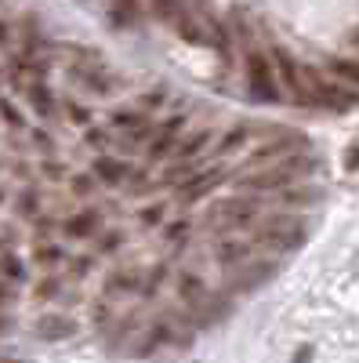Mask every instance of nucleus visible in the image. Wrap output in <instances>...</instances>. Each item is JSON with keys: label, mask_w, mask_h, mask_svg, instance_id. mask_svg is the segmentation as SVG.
<instances>
[{"label": "nucleus", "mask_w": 359, "mask_h": 363, "mask_svg": "<svg viewBox=\"0 0 359 363\" xmlns=\"http://www.w3.org/2000/svg\"><path fill=\"white\" fill-rule=\"evenodd\" d=\"M18 215L22 218H37L40 215V211H44V196L37 193V189H25V193H18Z\"/></svg>", "instance_id": "20"}, {"label": "nucleus", "mask_w": 359, "mask_h": 363, "mask_svg": "<svg viewBox=\"0 0 359 363\" xmlns=\"http://www.w3.org/2000/svg\"><path fill=\"white\" fill-rule=\"evenodd\" d=\"M15 284H8V280H0V309H11L15 306Z\"/></svg>", "instance_id": "30"}, {"label": "nucleus", "mask_w": 359, "mask_h": 363, "mask_svg": "<svg viewBox=\"0 0 359 363\" xmlns=\"http://www.w3.org/2000/svg\"><path fill=\"white\" fill-rule=\"evenodd\" d=\"M29 262H33L37 269H44V272H51V269H58V265L66 262V251H62V244H51V240H37L33 251H29Z\"/></svg>", "instance_id": "15"}, {"label": "nucleus", "mask_w": 359, "mask_h": 363, "mask_svg": "<svg viewBox=\"0 0 359 363\" xmlns=\"http://www.w3.org/2000/svg\"><path fill=\"white\" fill-rule=\"evenodd\" d=\"M55 294H62V280H58V277H44L40 284H33V298L37 301H47Z\"/></svg>", "instance_id": "23"}, {"label": "nucleus", "mask_w": 359, "mask_h": 363, "mask_svg": "<svg viewBox=\"0 0 359 363\" xmlns=\"http://www.w3.org/2000/svg\"><path fill=\"white\" fill-rule=\"evenodd\" d=\"M323 193L319 189H283V203H294V207H302V203H316Z\"/></svg>", "instance_id": "22"}, {"label": "nucleus", "mask_w": 359, "mask_h": 363, "mask_svg": "<svg viewBox=\"0 0 359 363\" xmlns=\"http://www.w3.org/2000/svg\"><path fill=\"white\" fill-rule=\"evenodd\" d=\"M316 164L305 160V157H283L276 160L273 167H265L258 174H247V178H239V189H247V193H276V189H287V186H297V182H305V174L312 171Z\"/></svg>", "instance_id": "1"}, {"label": "nucleus", "mask_w": 359, "mask_h": 363, "mask_svg": "<svg viewBox=\"0 0 359 363\" xmlns=\"http://www.w3.org/2000/svg\"><path fill=\"white\" fill-rule=\"evenodd\" d=\"M91 265H95V258H91V255H80V258H73V262H69V277H73V280L87 277V272H91Z\"/></svg>", "instance_id": "29"}, {"label": "nucleus", "mask_w": 359, "mask_h": 363, "mask_svg": "<svg viewBox=\"0 0 359 363\" xmlns=\"http://www.w3.org/2000/svg\"><path fill=\"white\" fill-rule=\"evenodd\" d=\"M164 215H167V203H149V207H142L138 222H142L145 229H153V225H160V222H164Z\"/></svg>", "instance_id": "25"}, {"label": "nucleus", "mask_w": 359, "mask_h": 363, "mask_svg": "<svg viewBox=\"0 0 359 363\" xmlns=\"http://www.w3.org/2000/svg\"><path fill=\"white\" fill-rule=\"evenodd\" d=\"M116 244H124V233H120V229L106 233V240H102V244H98V251H113Z\"/></svg>", "instance_id": "33"}, {"label": "nucleus", "mask_w": 359, "mask_h": 363, "mask_svg": "<svg viewBox=\"0 0 359 363\" xmlns=\"http://www.w3.org/2000/svg\"><path fill=\"white\" fill-rule=\"evenodd\" d=\"M15 44H18V29H15V22L0 18V51H15Z\"/></svg>", "instance_id": "27"}, {"label": "nucleus", "mask_w": 359, "mask_h": 363, "mask_svg": "<svg viewBox=\"0 0 359 363\" xmlns=\"http://www.w3.org/2000/svg\"><path fill=\"white\" fill-rule=\"evenodd\" d=\"M258 222V203L251 200H225V203H215L211 215H207V225L215 233H236V229H247Z\"/></svg>", "instance_id": "4"}, {"label": "nucleus", "mask_w": 359, "mask_h": 363, "mask_svg": "<svg viewBox=\"0 0 359 363\" xmlns=\"http://www.w3.org/2000/svg\"><path fill=\"white\" fill-rule=\"evenodd\" d=\"M186 131V116H171L164 128L153 131V138H149V149H145V157L149 160H164L167 153H174V145H178V135Z\"/></svg>", "instance_id": "9"}, {"label": "nucleus", "mask_w": 359, "mask_h": 363, "mask_svg": "<svg viewBox=\"0 0 359 363\" xmlns=\"http://www.w3.org/2000/svg\"><path fill=\"white\" fill-rule=\"evenodd\" d=\"M33 142H37L40 149H51V138H47L44 131H33Z\"/></svg>", "instance_id": "37"}, {"label": "nucleus", "mask_w": 359, "mask_h": 363, "mask_svg": "<svg viewBox=\"0 0 359 363\" xmlns=\"http://www.w3.org/2000/svg\"><path fill=\"white\" fill-rule=\"evenodd\" d=\"M0 116H4V124H8L11 131H22V128H25V120H22V113L15 109L11 99H0Z\"/></svg>", "instance_id": "24"}, {"label": "nucleus", "mask_w": 359, "mask_h": 363, "mask_svg": "<svg viewBox=\"0 0 359 363\" xmlns=\"http://www.w3.org/2000/svg\"><path fill=\"white\" fill-rule=\"evenodd\" d=\"M326 69H331L334 80L359 87V62H355V58H331V62H326Z\"/></svg>", "instance_id": "19"}, {"label": "nucleus", "mask_w": 359, "mask_h": 363, "mask_svg": "<svg viewBox=\"0 0 359 363\" xmlns=\"http://www.w3.org/2000/svg\"><path fill=\"white\" fill-rule=\"evenodd\" d=\"M40 171H44V174H47L51 182H58V178H66V167H62V164H51V160H47V164H40Z\"/></svg>", "instance_id": "35"}, {"label": "nucleus", "mask_w": 359, "mask_h": 363, "mask_svg": "<svg viewBox=\"0 0 359 363\" xmlns=\"http://www.w3.org/2000/svg\"><path fill=\"white\" fill-rule=\"evenodd\" d=\"M174 8H178V0H153V11L160 15V18H174Z\"/></svg>", "instance_id": "31"}, {"label": "nucleus", "mask_w": 359, "mask_h": 363, "mask_svg": "<svg viewBox=\"0 0 359 363\" xmlns=\"http://www.w3.org/2000/svg\"><path fill=\"white\" fill-rule=\"evenodd\" d=\"M0 363H25V359H15V356H0Z\"/></svg>", "instance_id": "38"}, {"label": "nucleus", "mask_w": 359, "mask_h": 363, "mask_svg": "<svg viewBox=\"0 0 359 363\" xmlns=\"http://www.w3.org/2000/svg\"><path fill=\"white\" fill-rule=\"evenodd\" d=\"M251 255H254V240H247V236H236V233H222L218 236V244H215V258L222 262V265H247L251 262Z\"/></svg>", "instance_id": "7"}, {"label": "nucleus", "mask_w": 359, "mask_h": 363, "mask_svg": "<svg viewBox=\"0 0 359 363\" xmlns=\"http://www.w3.org/2000/svg\"><path fill=\"white\" fill-rule=\"evenodd\" d=\"M98 229H102V211H95V207L69 211L62 218V225H58V233H66L69 240H91Z\"/></svg>", "instance_id": "8"}, {"label": "nucleus", "mask_w": 359, "mask_h": 363, "mask_svg": "<svg viewBox=\"0 0 359 363\" xmlns=\"http://www.w3.org/2000/svg\"><path fill=\"white\" fill-rule=\"evenodd\" d=\"M0 200H4V189H0Z\"/></svg>", "instance_id": "39"}, {"label": "nucleus", "mask_w": 359, "mask_h": 363, "mask_svg": "<svg viewBox=\"0 0 359 363\" xmlns=\"http://www.w3.org/2000/svg\"><path fill=\"white\" fill-rule=\"evenodd\" d=\"M22 91H25V102L37 109V116H40V120H47V116L55 113V106H58V102H55V95L47 91V84H44V80H29V84H22Z\"/></svg>", "instance_id": "14"}, {"label": "nucleus", "mask_w": 359, "mask_h": 363, "mask_svg": "<svg viewBox=\"0 0 359 363\" xmlns=\"http://www.w3.org/2000/svg\"><path fill=\"white\" fill-rule=\"evenodd\" d=\"M62 109L69 113V120H73V124H91V109H84L80 102H73V99H62Z\"/></svg>", "instance_id": "28"}, {"label": "nucleus", "mask_w": 359, "mask_h": 363, "mask_svg": "<svg viewBox=\"0 0 359 363\" xmlns=\"http://www.w3.org/2000/svg\"><path fill=\"white\" fill-rule=\"evenodd\" d=\"M207 145H215V131H211V128H203V131L189 135L186 142H178V145H174V153H178V160H196Z\"/></svg>", "instance_id": "17"}, {"label": "nucleus", "mask_w": 359, "mask_h": 363, "mask_svg": "<svg viewBox=\"0 0 359 363\" xmlns=\"http://www.w3.org/2000/svg\"><path fill=\"white\" fill-rule=\"evenodd\" d=\"M345 167H348V171H355V167H359V145H352V153H348Z\"/></svg>", "instance_id": "36"}, {"label": "nucleus", "mask_w": 359, "mask_h": 363, "mask_svg": "<svg viewBox=\"0 0 359 363\" xmlns=\"http://www.w3.org/2000/svg\"><path fill=\"white\" fill-rule=\"evenodd\" d=\"M244 142H247V128H232L222 138H215V153H236Z\"/></svg>", "instance_id": "21"}, {"label": "nucleus", "mask_w": 359, "mask_h": 363, "mask_svg": "<svg viewBox=\"0 0 359 363\" xmlns=\"http://www.w3.org/2000/svg\"><path fill=\"white\" fill-rule=\"evenodd\" d=\"M131 164L127 160H120V157H95V164H91V174L98 178V182H106V186H124V182L131 178Z\"/></svg>", "instance_id": "12"}, {"label": "nucleus", "mask_w": 359, "mask_h": 363, "mask_svg": "<svg viewBox=\"0 0 359 363\" xmlns=\"http://www.w3.org/2000/svg\"><path fill=\"white\" fill-rule=\"evenodd\" d=\"M244 62H247V87H251V95L258 102H276L280 99V80H276L273 58H268L265 51H258V48H251Z\"/></svg>", "instance_id": "2"}, {"label": "nucleus", "mask_w": 359, "mask_h": 363, "mask_svg": "<svg viewBox=\"0 0 359 363\" xmlns=\"http://www.w3.org/2000/svg\"><path fill=\"white\" fill-rule=\"evenodd\" d=\"M33 330H37V338H44V342H62V338L76 335V323L69 316H62V313H47V316H40L33 323Z\"/></svg>", "instance_id": "11"}, {"label": "nucleus", "mask_w": 359, "mask_h": 363, "mask_svg": "<svg viewBox=\"0 0 359 363\" xmlns=\"http://www.w3.org/2000/svg\"><path fill=\"white\" fill-rule=\"evenodd\" d=\"M109 135H113L109 128H106V131H102V128H98V131H87V145H98V149H102V145L109 142Z\"/></svg>", "instance_id": "34"}, {"label": "nucleus", "mask_w": 359, "mask_h": 363, "mask_svg": "<svg viewBox=\"0 0 359 363\" xmlns=\"http://www.w3.org/2000/svg\"><path fill=\"white\" fill-rule=\"evenodd\" d=\"M142 280H145V269H142L138 262H131V265H116L109 277H106V284H102V298H106V301L131 298V294L142 291Z\"/></svg>", "instance_id": "5"}, {"label": "nucleus", "mask_w": 359, "mask_h": 363, "mask_svg": "<svg viewBox=\"0 0 359 363\" xmlns=\"http://www.w3.org/2000/svg\"><path fill=\"white\" fill-rule=\"evenodd\" d=\"M258 240L254 244H265V247H276V251H294L297 244L305 240V225L290 218V215H273V218H265L254 233Z\"/></svg>", "instance_id": "3"}, {"label": "nucleus", "mask_w": 359, "mask_h": 363, "mask_svg": "<svg viewBox=\"0 0 359 363\" xmlns=\"http://www.w3.org/2000/svg\"><path fill=\"white\" fill-rule=\"evenodd\" d=\"M222 167H211V171H196V174H189L186 182H178V200L182 203H193V200H200V196H207L218 182H222Z\"/></svg>", "instance_id": "10"}, {"label": "nucleus", "mask_w": 359, "mask_h": 363, "mask_svg": "<svg viewBox=\"0 0 359 363\" xmlns=\"http://www.w3.org/2000/svg\"><path fill=\"white\" fill-rule=\"evenodd\" d=\"M174 294H178V306L189 309L193 316H203L207 306H211V291H207V284L196 277V272H178V280H174Z\"/></svg>", "instance_id": "6"}, {"label": "nucleus", "mask_w": 359, "mask_h": 363, "mask_svg": "<svg viewBox=\"0 0 359 363\" xmlns=\"http://www.w3.org/2000/svg\"><path fill=\"white\" fill-rule=\"evenodd\" d=\"M186 233H189V222H186V218H182V222H174V225H167V229H164V236L171 240V244H174V240H182Z\"/></svg>", "instance_id": "32"}, {"label": "nucleus", "mask_w": 359, "mask_h": 363, "mask_svg": "<svg viewBox=\"0 0 359 363\" xmlns=\"http://www.w3.org/2000/svg\"><path fill=\"white\" fill-rule=\"evenodd\" d=\"M0 280H8V284H15V287L25 280V265H22V258H18L11 247L0 251Z\"/></svg>", "instance_id": "18"}, {"label": "nucleus", "mask_w": 359, "mask_h": 363, "mask_svg": "<svg viewBox=\"0 0 359 363\" xmlns=\"http://www.w3.org/2000/svg\"><path fill=\"white\" fill-rule=\"evenodd\" d=\"M302 153V138H276V142H265L258 153H251V164H273V160H283V157H294Z\"/></svg>", "instance_id": "13"}, {"label": "nucleus", "mask_w": 359, "mask_h": 363, "mask_svg": "<svg viewBox=\"0 0 359 363\" xmlns=\"http://www.w3.org/2000/svg\"><path fill=\"white\" fill-rule=\"evenodd\" d=\"M149 120H153V116H149L145 109H116V113L109 116V131H113V135H127V131L149 124Z\"/></svg>", "instance_id": "16"}, {"label": "nucleus", "mask_w": 359, "mask_h": 363, "mask_svg": "<svg viewBox=\"0 0 359 363\" xmlns=\"http://www.w3.org/2000/svg\"><path fill=\"white\" fill-rule=\"evenodd\" d=\"M95 174H73V182H69V189H73V196H91L95 193Z\"/></svg>", "instance_id": "26"}]
</instances>
